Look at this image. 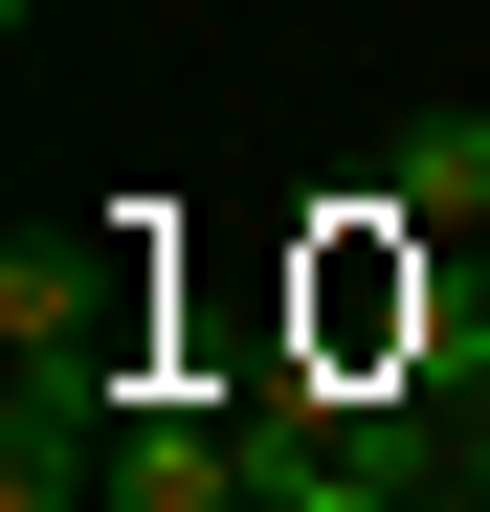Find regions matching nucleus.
I'll use <instances>...</instances> for the list:
<instances>
[{"label": "nucleus", "instance_id": "1", "mask_svg": "<svg viewBox=\"0 0 490 512\" xmlns=\"http://www.w3.org/2000/svg\"><path fill=\"white\" fill-rule=\"evenodd\" d=\"M112 512H245V423H201L179 379H134V423H112Z\"/></svg>", "mask_w": 490, "mask_h": 512}, {"label": "nucleus", "instance_id": "2", "mask_svg": "<svg viewBox=\"0 0 490 512\" xmlns=\"http://www.w3.org/2000/svg\"><path fill=\"white\" fill-rule=\"evenodd\" d=\"M379 201H401V223H490V112H401Z\"/></svg>", "mask_w": 490, "mask_h": 512}]
</instances>
